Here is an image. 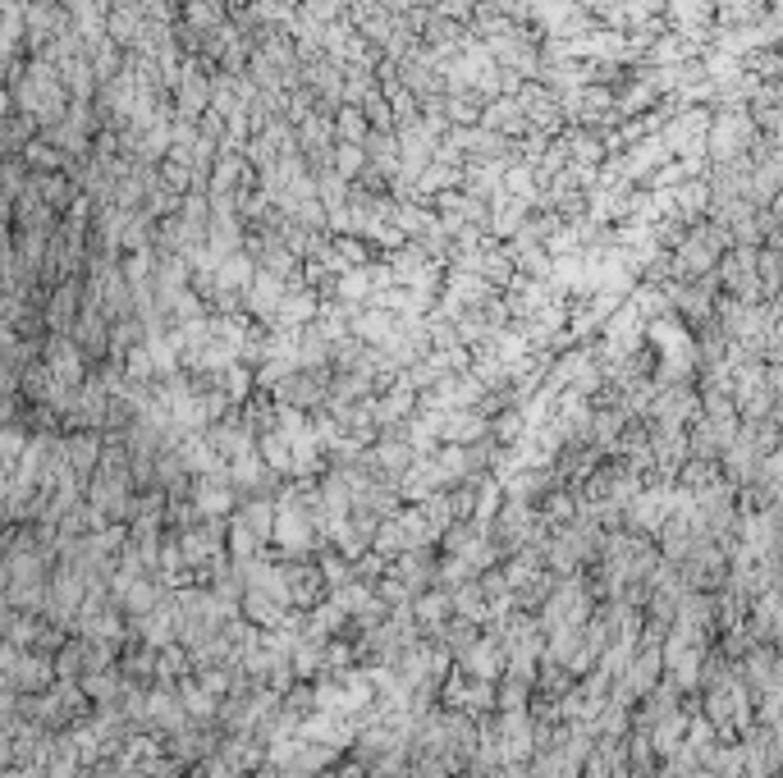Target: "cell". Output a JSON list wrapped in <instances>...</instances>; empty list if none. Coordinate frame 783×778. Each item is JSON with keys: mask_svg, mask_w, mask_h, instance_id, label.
Wrapping results in <instances>:
<instances>
[{"mask_svg": "<svg viewBox=\"0 0 783 778\" xmlns=\"http://www.w3.org/2000/svg\"><path fill=\"white\" fill-rule=\"evenodd\" d=\"M463 664H468L481 682H490L495 673H500V664H504V650L495 646V641H477V646L463 650Z\"/></svg>", "mask_w": 783, "mask_h": 778, "instance_id": "obj_1", "label": "cell"}]
</instances>
